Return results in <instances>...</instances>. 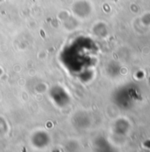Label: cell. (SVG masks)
<instances>
[{"label": "cell", "mask_w": 150, "mask_h": 152, "mask_svg": "<svg viewBox=\"0 0 150 152\" xmlns=\"http://www.w3.org/2000/svg\"><path fill=\"white\" fill-rule=\"evenodd\" d=\"M32 142L36 147L42 148V147H45L46 145H48L50 139H49V136L46 133L37 132L34 134V136L32 138Z\"/></svg>", "instance_id": "cell-1"}]
</instances>
